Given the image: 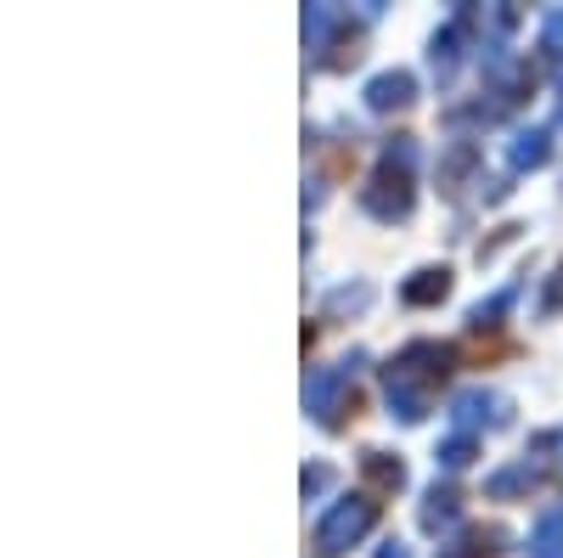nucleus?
<instances>
[{"label":"nucleus","mask_w":563,"mask_h":558,"mask_svg":"<svg viewBox=\"0 0 563 558\" xmlns=\"http://www.w3.org/2000/svg\"><path fill=\"white\" fill-rule=\"evenodd\" d=\"M456 372V344H440V339H411L400 355L384 361V401H389V417L400 424H422L434 412V390Z\"/></svg>","instance_id":"1"},{"label":"nucleus","mask_w":563,"mask_h":558,"mask_svg":"<svg viewBox=\"0 0 563 558\" xmlns=\"http://www.w3.org/2000/svg\"><path fill=\"white\" fill-rule=\"evenodd\" d=\"M411 204H417V135H389L378 164L366 175V186H361V209L372 220L395 226V220L411 215Z\"/></svg>","instance_id":"2"},{"label":"nucleus","mask_w":563,"mask_h":558,"mask_svg":"<svg viewBox=\"0 0 563 558\" xmlns=\"http://www.w3.org/2000/svg\"><path fill=\"white\" fill-rule=\"evenodd\" d=\"M366 355L361 350H350L339 366H316L310 379H305V412L316 417L321 429H344L350 417H355V406H361V395H355V366H361Z\"/></svg>","instance_id":"3"},{"label":"nucleus","mask_w":563,"mask_h":558,"mask_svg":"<svg viewBox=\"0 0 563 558\" xmlns=\"http://www.w3.org/2000/svg\"><path fill=\"white\" fill-rule=\"evenodd\" d=\"M372 525H378V496H372V491H350V496H339V502L321 514V525H316V552H321V558H339V552H350Z\"/></svg>","instance_id":"4"},{"label":"nucleus","mask_w":563,"mask_h":558,"mask_svg":"<svg viewBox=\"0 0 563 558\" xmlns=\"http://www.w3.org/2000/svg\"><path fill=\"white\" fill-rule=\"evenodd\" d=\"M512 417V401L501 395V390H485V384H474V390H456L451 395V429L456 435H485V429H501Z\"/></svg>","instance_id":"5"},{"label":"nucleus","mask_w":563,"mask_h":558,"mask_svg":"<svg viewBox=\"0 0 563 558\" xmlns=\"http://www.w3.org/2000/svg\"><path fill=\"white\" fill-rule=\"evenodd\" d=\"M474 23H479V7H456V12H451V23H440V29H434V40H429V68H434V79H440V85H451V79H456Z\"/></svg>","instance_id":"6"},{"label":"nucleus","mask_w":563,"mask_h":558,"mask_svg":"<svg viewBox=\"0 0 563 558\" xmlns=\"http://www.w3.org/2000/svg\"><path fill=\"white\" fill-rule=\"evenodd\" d=\"M339 34H344V40L355 34L350 18H344L339 7H327V0H310V7H305V52H310V63H327V57H333L327 45H333Z\"/></svg>","instance_id":"7"},{"label":"nucleus","mask_w":563,"mask_h":558,"mask_svg":"<svg viewBox=\"0 0 563 558\" xmlns=\"http://www.w3.org/2000/svg\"><path fill=\"white\" fill-rule=\"evenodd\" d=\"M361 97H366L372 113H400V108L417 102V74H411V68H384V74L366 79Z\"/></svg>","instance_id":"8"},{"label":"nucleus","mask_w":563,"mask_h":558,"mask_svg":"<svg viewBox=\"0 0 563 558\" xmlns=\"http://www.w3.org/2000/svg\"><path fill=\"white\" fill-rule=\"evenodd\" d=\"M541 480H547V469L525 457V462H507V469H496V474L485 480V496H490V502H519V496H536Z\"/></svg>","instance_id":"9"},{"label":"nucleus","mask_w":563,"mask_h":558,"mask_svg":"<svg viewBox=\"0 0 563 558\" xmlns=\"http://www.w3.org/2000/svg\"><path fill=\"white\" fill-rule=\"evenodd\" d=\"M552 158V130H541V124H519L507 135V169L512 175H525V169H541Z\"/></svg>","instance_id":"10"},{"label":"nucleus","mask_w":563,"mask_h":558,"mask_svg":"<svg viewBox=\"0 0 563 558\" xmlns=\"http://www.w3.org/2000/svg\"><path fill=\"white\" fill-rule=\"evenodd\" d=\"M417 519H422V530H429V536L451 530V525L462 519V491H456L451 480H434L429 491H422V507H417Z\"/></svg>","instance_id":"11"},{"label":"nucleus","mask_w":563,"mask_h":558,"mask_svg":"<svg viewBox=\"0 0 563 558\" xmlns=\"http://www.w3.org/2000/svg\"><path fill=\"white\" fill-rule=\"evenodd\" d=\"M479 169V142H467V135H456V142L440 153V169H434V180H440V193L445 198H456L462 186H467V175Z\"/></svg>","instance_id":"12"},{"label":"nucleus","mask_w":563,"mask_h":558,"mask_svg":"<svg viewBox=\"0 0 563 558\" xmlns=\"http://www.w3.org/2000/svg\"><path fill=\"white\" fill-rule=\"evenodd\" d=\"M451 294V265H417L406 283H400V299L411 305V310H429V305H440Z\"/></svg>","instance_id":"13"},{"label":"nucleus","mask_w":563,"mask_h":558,"mask_svg":"<svg viewBox=\"0 0 563 558\" xmlns=\"http://www.w3.org/2000/svg\"><path fill=\"white\" fill-rule=\"evenodd\" d=\"M361 474L372 491H406V462L395 451H378V446H366L361 451Z\"/></svg>","instance_id":"14"},{"label":"nucleus","mask_w":563,"mask_h":558,"mask_svg":"<svg viewBox=\"0 0 563 558\" xmlns=\"http://www.w3.org/2000/svg\"><path fill=\"white\" fill-rule=\"evenodd\" d=\"M501 547H507L501 525H474V530H462L451 547H440V558H496Z\"/></svg>","instance_id":"15"},{"label":"nucleus","mask_w":563,"mask_h":558,"mask_svg":"<svg viewBox=\"0 0 563 558\" xmlns=\"http://www.w3.org/2000/svg\"><path fill=\"white\" fill-rule=\"evenodd\" d=\"M530 558H563V507H541L530 530Z\"/></svg>","instance_id":"16"},{"label":"nucleus","mask_w":563,"mask_h":558,"mask_svg":"<svg viewBox=\"0 0 563 558\" xmlns=\"http://www.w3.org/2000/svg\"><path fill=\"white\" fill-rule=\"evenodd\" d=\"M512 299H519V288H501V294L479 299L474 310H467V328H474V333H490V328H501V316L512 310Z\"/></svg>","instance_id":"17"},{"label":"nucleus","mask_w":563,"mask_h":558,"mask_svg":"<svg viewBox=\"0 0 563 558\" xmlns=\"http://www.w3.org/2000/svg\"><path fill=\"white\" fill-rule=\"evenodd\" d=\"M474 457H479V440H474V435H451V440H440V451H434V462H440V474H445V480L462 474Z\"/></svg>","instance_id":"18"},{"label":"nucleus","mask_w":563,"mask_h":558,"mask_svg":"<svg viewBox=\"0 0 563 558\" xmlns=\"http://www.w3.org/2000/svg\"><path fill=\"white\" fill-rule=\"evenodd\" d=\"M366 305H372V288H366V283H344V288H333V294H327V321L361 316Z\"/></svg>","instance_id":"19"},{"label":"nucleus","mask_w":563,"mask_h":558,"mask_svg":"<svg viewBox=\"0 0 563 558\" xmlns=\"http://www.w3.org/2000/svg\"><path fill=\"white\" fill-rule=\"evenodd\" d=\"M541 57L547 63H563V7H552L541 18Z\"/></svg>","instance_id":"20"},{"label":"nucleus","mask_w":563,"mask_h":558,"mask_svg":"<svg viewBox=\"0 0 563 558\" xmlns=\"http://www.w3.org/2000/svg\"><path fill=\"white\" fill-rule=\"evenodd\" d=\"M327 485H333V469H327V462H310L305 469V480H299V491H305V502H316Z\"/></svg>","instance_id":"21"},{"label":"nucleus","mask_w":563,"mask_h":558,"mask_svg":"<svg viewBox=\"0 0 563 558\" xmlns=\"http://www.w3.org/2000/svg\"><path fill=\"white\" fill-rule=\"evenodd\" d=\"M541 310H547V316L563 310V260H558V271L547 276V288H541Z\"/></svg>","instance_id":"22"},{"label":"nucleus","mask_w":563,"mask_h":558,"mask_svg":"<svg viewBox=\"0 0 563 558\" xmlns=\"http://www.w3.org/2000/svg\"><path fill=\"white\" fill-rule=\"evenodd\" d=\"M378 558H411V552H406V541H384V547H378Z\"/></svg>","instance_id":"23"},{"label":"nucleus","mask_w":563,"mask_h":558,"mask_svg":"<svg viewBox=\"0 0 563 558\" xmlns=\"http://www.w3.org/2000/svg\"><path fill=\"white\" fill-rule=\"evenodd\" d=\"M552 119L563 124V79H558V102H552Z\"/></svg>","instance_id":"24"}]
</instances>
